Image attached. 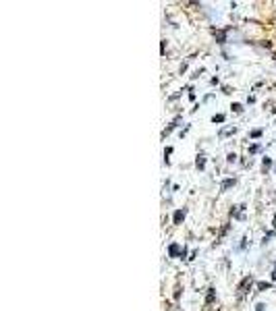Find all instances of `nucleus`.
Segmentation results:
<instances>
[{"label": "nucleus", "mask_w": 276, "mask_h": 311, "mask_svg": "<svg viewBox=\"0 0 276 311\" xmlns=\"http://www.w3.org/2000/svg\"><path fill=\"white\" fill-rule=\"evenodd\" d=\"M251 284H253V278H251V276H245V278H243V282L239 284V297H243L245 292H247V288H249Z\"/></svg>", "instance_id": "1"}, {"label": "nucleus", "mask_w": 276, "mask_h": 311, "mask_svg": "<svg viewBox=\"0 0 276 311\" xmlns=\"http://www.w3.org/2000/svg\"><path fill=\"white\" fill-rule=\"evenodd\" d=\"M168 253H170V257H177V255L181 253V247H179L177 243H172V245L168 247Z\"/></svg>", "instance_id": "2"}, {"label": "nucleus", "mask_w": 276, "mask_h": 311, "mask_svg": "<svg viewBox=\"0 0 276 311\" xmlns=\"http://www.w3.org/2000/svg\"><path fill=\"white\" fill-rule=\"evenodd\" d=\"M183 218H185V210H179V212L175 214V224H179Z\"/></svg>", "instance_id": "3"}, {"label": "nucleus", "mask_w": 276, "mask_h": 311, "mask_svg": "<svg viewBox=\"0 0 276 311\" xmlns=\"http://www.w3.org/2000/svg\"><path fill=\"white\" fill-rule=\"evenodd\" d=\"M203 166H205V158H203V156H199V158H197V168L203 170Z\"/></svg>", "instance_id": "4"}, {"label": "nucleus", "mask_w": 276, "mask_h": 311, "mask_svg": "<svg viewBox=\"0 0 276 311\" xmlns=\"http://www.w3.org/2000/svg\"><path fill=\"white\" fill-rule=\"evenodd\" d=\"M233 185H235V179H229V181L222 183V189H229V187H233Z\"/></svg>", "instance_id": "5"}, {"label": "nucleus", "mask_w": 276, "mask_h": 311, "mask_svg": "<svg viewBox=\"0 0 276 311\" xmlns=\"http://www.w3.org/2000/svg\"><path fill=\"white\" fill-rule=\"evenodd\" d=\"M257 288H260V290H268L270 284H268V282H260V284H257Z\"/></svg>", "instance_id": "6"}, {"label": "nucleus", "mask_w": 276, "mask_h": 311, "mask_svg": "<svg viewBox=\"0 0 276 311\" xmlns=\"http://www.w3.org/2000/svg\"><path fill=\"white\" fill-rule=\"evenodd\" d=\"M270 166H272V160H270V158H264V170L270 168Z\"/></svg>", "instance_id": "7"}, {"label": "nucleus", "mask_w": 276, "mask_h": 311, "mask_svg": "<svg viewBox=\"0 0 276 311\" xmlns=\"http://www.w3.org/2000/svg\"><path fill=\"white\" fill-rule=\"evenodd\" d=\"M233 110L235 112H241V110H243V106H241V104H233Z\"/></svg>", "instance_id": "8"}, {"label": "nucleus", "mask_w": 276, "mask_h": 311, "mask_svg": "<svg viewBox=\"0 0 276 311\" xmlns=\"http://www.w3.org/2000/svg\"><path fill=\"white\" fill-rule=\"evenodd\" d=\"M212 120H214V123H222V120H224V116H222V114H218V116H214Z\"/></svg>", "instance_id": "9"}, {"label": "nucleus", "mask_w": 276, "mask_h": 311, "mask_svg": "<svg viewBox=\"0 0 276 311\" xmlns=\"http://www.w3.org/2000/svg\"><path fill=\"white\" fill-rule=\"evenodd\" d=\"M216 36H218V40H220V44H222V42H224V33H222V31H218Z\"/></svg>", "instance_id": "10"}, {"label": "nucleus", "mask_w": 276, "mask_h": 311, "mask_svg": "<svg viewBox=\"0 0 276 311\" xmlns=\"http://www.w3.org/2000/svg\"><path fill=\"white\" fill-rule=\"evenodd\" d=\"M272 278H274V280H276V270H274V274H272Z\"/></svg>", "instance_id": "11"}]
</instances>
